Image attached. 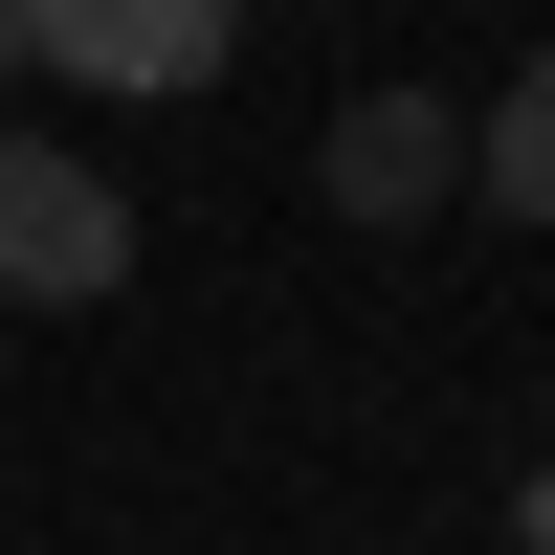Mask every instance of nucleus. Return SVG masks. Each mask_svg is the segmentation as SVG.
I'll return each mask as SVG.
<instances>
[{
	"mask_svg": "<svg viewBox=\"0 0 555 555\" xmlns=\"http://www.w3.org/2000/svg\"><path fill=\"white\" fill-rule=\"evenodd\" d=\"M467 201H489V222H555V44L467 112Z\"/></svg>",
	"mask_w": 555,
	"mask_h": 555,
	"instance_id": "20e7f679",
	"label": "nucleus"
},
{
	"mask_svg": "<svg viewBox=\"0 0 555 555\" xmlns=\"http://www.w3.org/2000/svg\"><path fill=\"white\" fill-rule=\"evenodd\" d=\"M311 178H334V222H423L444 178H467V112H444V89H356Z\"/></svg>",
	"mask_w": 555,
	"mask_h": 555,
	"instance_id": "7ed1b4c3",
	"label": "nucleus"
},
{
	"mask_svg": "<svg viewBox=\"0 0 555 555\" xmlns=\"http://www.w3.org/2000/svg\"><path fill=\"white\" fill-rule=\"evenodd\" d=\"M23 67L156 112V89H222V67H245V0H23Z\"/></svg>",
	"mask_w": 555,
	"mask_h": 555,
	"instance_id": "f03ea898",
	"label": "nucleus"
},
{
	"mask_svg": "<svg viewBox=\"0 0 555 555\" xmlns=\"http://www.w3.org/2000/svg\"><path fill=\"white\" fill-rule=\"evenodd\" d=\"M0 89H23V0H0Z\"/></svg>",
	"mask_w": 555,
	"mask_h": 555,
	"instance_id": "423d86ee",
	"label": "nucleus"
},
{
	"mask_svg": "<svg viewBox=\"0 0 555 555\" xmlns=\"http://www.w3.org/2000/svg\"><path fill=\"white\" fill-rule=\"evenodd\" d=\"M133 289V201L67 133H0V311H112Z\"/></svg>",
	"mask_w": 555,
	"mask_h": 555,
	"instance_id": "f257e3e1",
	"label": "nucleus"
},
{
	"mask_svg": "<svg viewBox=\"0 0 555 555\" xmlns=\"http://www.w3.org/2000/svg\"><path fill=\"white\" fill-rule=\"evenodd\" d=\"M512 533H533V555H555V467H533V489H512Z\"/></svg>",
	"mask_w": 555,
	"mask_h": 555,
	"instance_id": "39448f33",
	"label": "nucleus"
}]
</instances>
